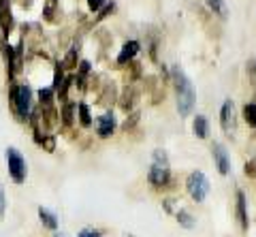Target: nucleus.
Masks as SVG:
<instances>
[{"instance_id": "f257e3e1", "label": "nucleus", "mask_w": 256, "mask_h": 237, "mask_svg": "<svg viewBox=\"0 0 256 237\" xmlns=\"http://www.w3.org/2000/svg\"><path fill=\"white\" fill-rule=\"evenodd\" d=\"M173 84H175V90H178V112L182 118H186L192 114V107H194V88H192L190 79L186 77V73L180 68V66H173Z\"/></svg>"}, {"instance_id": "f03ea898", "label": "nucleus", "mask_w": 256, "mask_h": 237, "mask_svg": "<svg viewBox=\"0 0 256 237\" xmlns=\"http://www.w3.org/2000/svg\"><path fill=\"white\" fill-rule=\"evenodd\" d=\"M9 102L13 114L18 116V120H28L32 114V90L28 86H11V94H9Z\"/></svg>"}, {"instance_id": "7ed1b4c3", "label": "nucleus", "mask_w": 256, "mask_h": 237, "mask_svg": "<svg viewBox=\"0 0 256 237\" xmlns=\"http://www.w3.org/2000/svg\"><path fill=\"white\" fill-rule=\"evenodd\" d=\"M171 180V169H169V158L162 150H156L154 152V162L150 167V173H148V182L154 188H164L169 184Z\"/></svg>"}, {"instance_id": "20e7f679", "label": "nucleus", "mask_w": 256, "mask_h": 237, "mask_svg": "<svg viewBox=\"0 0 256 237\" xmlns=\"http://www.w3.org/2000/svg\"><path fill=\"white\" fill-rule=\"evenodd\" d=\"M6 167H9V176L15 184H24L26 182L28 169H26V160H24L20 150H15V148L6 150Z\"/></svg>"}, {"instance_id": "39448f33", "label": "nucleus", "mask_w": 256, "mask_h": 237, "mask_svg": "<svg viewBox=\"0 0 256 237\" xmlns=\"http://www.w3.org/2000/svg\"><path fill=\"white\" fill-rule=\"evenodd\" d=\"M186 190L196 203H201V201H205V196L210 194V180H207L205 173H201V171L190 173L186 180Z\"/></svg>"}, {"instance_id": "423d86ee", "label": "nucleus", "mask_w": 256, "mask_h": 237, "mask_svg": "<svg viewBox=\"0 0 256 237\" xmlns=\"http://www.w3.org/2000/svg\"><path fill=\"white\" fill-rule=\"evenodd\" d=\"M220 126L228 137L235 135L237 130V112H235V102L233 100H224V105L220 109Z\"/></svg>"}, {"instance_id": "0eeeda50", "label": "nucleus", "mask_w": 256, "mask_h": 237, "mask_svg": "<svg viewBox=\"0 0 256 237\" xmlns=\"http://www.w3.org/2000/svg\"><path fill=\"white\" fill-rule=\"evenodd\" d=\"M212 154H214V160H216V167H218V171L222 173V176H228L230 160H228V154H226V150H224V146L222 144H214L212 146Z\"/></svg>"}, {"instance_id": "6e6552de", "label": "nucleus", "mask_w": 256, "mask_h": 237, "mask_svg": "<svg viewBox=\"0 0 256 237\" xmlns=\"http://www.w3.org/2000/svg\"><path fill=\"white\" fill-rule=\"evenodd\" d=\"M13 26H15V22H13V13H11V2L9 0H0V30L9 36Z\"/></svg>"}, {"instance_id": "1a4fd4ad", "label": "nucleus", "mask_w": 256, "mask_h": 237, "mask_svg": "<svg viewBox=\"0 0 256 237\" xmlns=\"http://www.w3.org/2000/svg\"><path fill=\"white\" fill-rule=\"evenodd\" d=\"M114 130H116V118L111 114H105V116L96 118V132H98L100 139L111 137V135H114Z\"/></svg>"}, {"instance_id": "9d476101", "label": "nucleus", "mask_w": 256, "mask_h": 237, "mask_svg": "<svg viewBox=\"0 0 256 237\" xmlns=\"http://www.w3.org/2000/svg\"><path fill=\"white\" fill-rule=\"evenodd\" d=\"M137 98H139V88L134 84H128L124 88L122 98H120V107H122L124 112H130L134 107V102H137Z\"/></svg>"}, {"instance_id": "9b49d317", "label": "nucleus", "mask_w": 256, "mask_h": 237, "mask_svg": "<svg viewBox=\"0 0 256 237\" xmlns=\"http://www.w3.org/2000/svg\"><path fill=\"white\" fill-rule=\"evenodd\" d=\"M237 220H239L242 231L246 233L248 226H250V220H248V203H246V194L244 192H237Z\"/></svg>"}, {"instance_id": "f8f14e48", "label": "nucleus", "mask_w": 256, "mask_h": 237, "mask_svg": "<svg viewBox=\"0 0 256 237\" xmlns=\"http://www.w3.org/2000/svg\"><path fill=\"white\" fill-rule=\"evenodd\" d=\"M137 52H139V43H137V41L124 43L122 52H120V56H118V64H128V62H130L134 56H137Z\"/></svg>"}, {"instance_id": "ddd939ff", "label": "nucleus", "mask_w": 256, "mask_h": 237, "mask_svg": "<svg viewBox=\"0 0 256 237\" xmlns=\"http://www.w3.org/2000/svg\"><path fill=\"white\" fill-rule=\"evenodd\" d=\"M0 50H2V56L6 62V70H9V77H13L15 73V52L9 43H0Z\"/></svg>"}, {"instance_id": "4468645a", "label": "nucleus", "mask_w": 256, "mask_h": 237, "mask_svg": "<svg viewBox=\"0 0 256 237\" xmlns=\"http://www.w3.org/2000/svg\"><path fill=\"white\" fill-rule=\"evenodd\" d=\"M192 128H194V135L198 139H207V135H210V124H207V118L205 116H196L194 118V124H192Z\"/></svg>"}, {"instance_id": "2eb2a0df", "label": "nucleus", "mask_w": 256, "mask_h": 237, "mask_svg": "<svg viewBox=\"0 0 256 237\" xmlns=\"http://www.w3.org/2000/svg\"><path fill=\"white\" fill-rule=\"evenodd\" d=\"M75 112H77V105L75 102H64L62 112H60V118H62V124L64 126H70L75 120Z\"/></svg>"}, {"instance_id": "dca6fc26", "label": "nucleus", "mask_w": 256, "mask_h": 237, "mask_svg": "<svg viewBox=\"0 0 256 237\" xmlns=\"http://www.w3.org/2000/svg\"><path fill=\"white\" fill-rule=\"evenodd\" d=\"M38 218H41V222H43L47 228H52V231H56V228H58V218H56V214H52L50 210L38 208Z\"/></svg>"}, {"instance_id": "f3484780", "label": "nucleus", "mask_w": 256, "mask_h": 237, "mask_svg": "<svg viewBox=\"0 0 256 237\" xmlns=\"http://www.w3.org/2000/svg\"><path fill=\"white\" fill-rule=\"evenodd\" d=\"M207 4H210V9L214 11V15H218V18L226 20L228 9H226V4H224V0H207Z\"/></svg>"}, {"instance_id": "a211bd4d", "label": "nucleus", "mask_w": 256, "mask_h": 237, "mask_svg": "<svg viewBox=\"0 0 256 237\" xmlns=\"http://www.w3.org/2000/svg\"><path fill=\"white\" fill-rule=\"evenodd\" d=\"M77 112H79V124L88 128V126H92V116H90V109H88L86 102H79L77 105Z\"/></svg>"}, {"instance_id": "6ab92c4d", "label": "nucleus", "mask_w": 256, "mask_h": 237, "mask_svg": "<svg viewBox=\"0 0 256 237\" xmlns=\"http://www.w3.org/2000/svg\"><path fill=\"white\" fill-rule=\"evenodd\" d=\"M38 102H41V109L54 107V88H43L38 92Z\"/></svg>"}, {"instance_id": "aec40b11", "label": "nucleus", "mask_w": 256, "mask_h": 237, "mask_svg": "<svg viewBox=\"0 0 256 237\" xmlns=\"http://www.w3.org/2000/svg\"><path fill=\"white\" fill-rule=\"evenodd\" d=\"M244 118H246V122L250 124L252 128H256V105L254 102H250V105L244 107Z\"/></svg>"}, {"instance_id": "412c9836", "label": "nucleus", "mask_w": 256, "mask_h": 237, "mask_svg": "<svg viewBox=\"0 0 256 237\" xmlns=\"http://www.w3.org/2000/svg\"><path fill=\"white\" fill-rule=\"evenodd\" d=\"M178 222H180L184 228H194V218H192L186 210H180V212H178Z\"/></svg>"}, {"instance_id": "4be33fe9", "label": "nucleus", "mask_w": 256, "mask_h": 237, "mask_svg": "<svg viewBox=\"0 0 256 237\" xmlns=\"http://www.w3.org/2000/svg\"><path fill=\"white\" fill-rule=\"evenodd\" d=\"M114 100H116V86L111 84V86H107V88H105V92L100 94V102H102V105H111Z\"/></svg>"}, {"instance_id": "5701e85b", "label": "nucleus", "mask_w": 256, "mask_h": 237, "mask_svg": "<svg viewBox=\"0 0 256 237\" xmlns=\"http://www.w3.org/2000/svg\"><path fill=\"white\" fill-rule=\"evenodd\" d=\"M62 68H68V70L77 68V50H70L66 54V58H64V62H62Z\"/></svg>"}, {"instance_id": "b1692460", "label": "nucleus", "mask_w": 256, "mask_h": 237, "mask_svg": "<svg viewBox=\"0 0 256 237\" xmlns=\"http://www.w3.org/2000/svg\"><path fill=\"white\" fill-rule=\"evenodd\" d=\"M38 146H41L45 152H54L56 150V137L54 135H43V139L38 141Z\"/></svg>"}, {"instance_id": "393cba45", "label": "nucleus", "mask_w": 256, "mask_h": 237, "mask_svg": "<svg viewBox=\"0 0 256 237\" xmlns=\"http://www.w3.org/2000/svg\"><path fill=\"white\" fill-rule=\"evenodd\" d=\"M62 64H58V66H56V75H54V90H58L60 88V84L64 82V73H62Z\"/></svg>"}, {"instance_id": "a878e982", "label": "nucleus", "mask_w": 256, "mask_h": 237, "mask_svg": "<svg viewBox=\"0 0 256 237\" xmlns=\"http://www.w3.org/2000/svg\"><path fill=\"white\" fill-rule=\"evenodd\" d=\"M77 237H102V231H98V228H82Z\"/></svg>"}, {"instance_id": "bb28decb", "label": "nucleus", "mask_w": 256, "mask_h": 237, "mask_svg": "<svg viewBox=\"0 0 256 237\" xmlns=\"http://www.w3.org/2000/svg\"><path fill=\"white\" fill-rule=\"evenodd\" d=\"M4 212H6V194H4L2 184H0V218L4 216Z\"/></svg>"}, {"instance_id": "cd10ccee", "label": "nucleus", "mask_w": 256, "mask_h": 237, "mask_svg": "<svg viewBox=\"0 0 256 237\" xmlns=\"http://www.w3.org/2000/svg\"><path fill=\"white\" fill-rule=\"evenodd\" d=\"M137 122H139V114H132L130 118H126V122L122 124V128H124V130H128V128H132V126L137 124Z\"/></svg>"}, {"instance_id": "c85d7f7f", "label": "nucleus", "mask_w": 256, "mask_h": 237, "mask_svg": "<svg viewBox=\"0 0 256 237\" xmlns=\"http://www.w3.org/2000/svg\"><path fill=\"white\" fill-rule=\"evenodd\" d=\"M248 75H250V82L256 86V60L248 62Z\"/></svg>"}, {"instance_id": "c756f323", "label": "nucleus", "mask_w": 256, "mask_h": 237, "mask_svg": "<svg viewBox=\"0 0 256 237\" xmlns=\"http://www.w3.org/2000/svg\"><path fill=\"white\" fill-rule=\"evenodd\" d=\"M246 176L248 178H256V162L254 160H250V162H246Z\"/></svg>"}, {"instance_id": "7c9ffc66", "label": "nucleus", "mask_w": 256, "mask_h": 237, "mask_svg": "<svg viewBox=\"0 0 256 237\" xmlns=\"http://www.w3.org/2000/svg\"><path fill=\"white\" fill-rule=\"evenodd\" d=\"M88 6H90L92 11H100L102 6H105V0H88Z\"/></svg>"}, {"instance_id": "2f4dec72", "label": "nucleus", "mask_w": 256, "mask_h": 237, "mask_svg": "<svg viewBox=\"0 0 256 237\" xmlns=\"http://www.w3.org/2000/svg\"><path fill=\"white\" fill-rule=\"evenodd\" d=\"M114 11V2H109V4H105L102 6V11H100V15H98V20H102V18H107V15Z\"/></svg>"}, {"instance_id": "473e14b6", "label": "nucleus", "mask_w": 256, "mask_h": 237, "mask_svg": "<svg viewBox=\"0 0 256 237\" xmlns=\"http://www.w3.org/2000/svg\"><path fill=\"white\" fill-rule=\"evenodd\" d=\"M56 237H60V235H56Z\"/></svg>"}]
</instances>
